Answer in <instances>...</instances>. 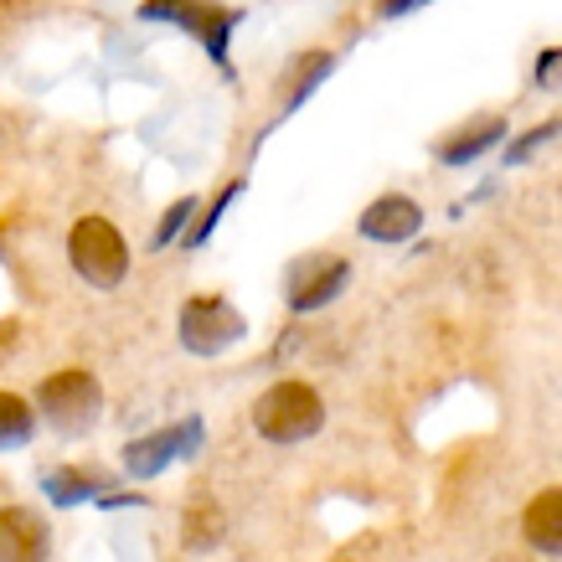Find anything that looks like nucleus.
Returning a JSON list of instances; mask_svg holds the SVG:
<instances>
[{
  "instance_id": "3",
  "label": "nucleus",
  "mask_w": 562,
  "mask_h": 562,
  "mask_svg": "<svg viewBox=\"0 0 562 562\" xmlns=\"http://www.w3.org/2000/svg\"><path fill=\"white\" fill-rule=\"evenodd\" d=\"M68 263L88 290H120L130 273V243L109 217H78L68 233Z\"/></svg>"
},
{
  "instance_id": "2",
  "label": "nucleus",
  "mask_w": 562,
  "mask_h": 562,
  "mask_svg": "<svg viewBox=\"0 0 562 562\" xmlns=\"http://www.w3.org/2000/svg\"><path fill=\"white\" fill-rule=\"evenodd\" d=\"M325 428V397L310 382H273L254 397V434L269 443H305Z\"/></svg>"
},
{
  "instance_id": "20",
  "label": "nucleus",
  "mask_w": 562,
  "mask_h": 562,
  "mask_svg": "<svg viewBox=\"0 0 562 562\" xmlns=\"http://www.w3.org/2000/svg\"><path fill=\"white\" fill-rule=\"evenodd\" d=\"M418 5H428V0H382V16L397 21V16H413Z\"/></svg>"
},
{
  "instance_id": "19",
  "label": "nucleus",
  "mask_w": 562,
  "mask_h": 562,
  "mask_svg": "<svg viewBox=\"0 0 562 562\" xmlns=\"http://www.w3.org/2000/svg\"><path fill=\"white\" fill-rule=\"evenodd\" d=\"M537 88H562V47H547L542 57H537Z\"/></svg>"
},
{
  "instance_id": "15",
  "label": "nucleus",
  "mask_w": 562,
  "mask_h": 562,
  "mask_svg": "<svg viewBox=\"0 0 562 562\" xmlns=\"http://www.w3.org/2000/svg\"><path fill=\"white\" fill-rule=\"evenodd\" d=\"M238 196H243V181H227V187H222L217 196H212V206H206L202 217H191V222H196V227H191V233H181V238H187V248H202V243L212 238V233H217L222 212H227V206L238 202Z\"/></svg>"
},
{
  "instance_id": "18",
  "label": "nucleus",
  "mask_w": 562,
  "mask_h": 562,
  "mask_svg": "<svg viewBox=\"0 0 562 562\" xmlns=\"http://www.w3.org/2000/svg\"><path fill=\"white\" fill-rule=\"evenodd\" d=\"M222 537V516H217V506H196V512L187 516V542L191 547H212Z\"/></svg>"
},
{
  "instance_id": "11",
  "label": "nucleus",
  "mask_w": 562,
  "mask_h": 562,
  "mask_svg": "<svg viewBox=\"0 0 562 562\" xmlns=\"http://www.w3.org/2000/svg\"><path fill=\"white\" fill-rule=\"evenodd\" d=\"M521 537L547 558H562V485L531 495L527 512H521Z\"/></svg>"
},
{
  "instance_id": "17",
  "label": "nucleus",
  "mask_w": 562,
  "mask_h": 562,
  "mask_svg": "<svg viewBox=\"0 0 562 562\" xmlns=\"http://www.w3.org/2000/svg\"><path fill=\"white\" fill-rule=\"evenodd\" d=\"M558 135H562V114H558V120H547V124H537L531 135H521V139H516L512 150H506V166H521V160H531V155L542 150L547 139H558Z\"/></svg>"
},
{
  "instance_id": "4",
  "label": "nucleus",
  "mask_w": 562,
  "mask_h": 562,
  "mask_svg": "<svg viewBox=\"0 0 562 562\" xmlns=\"http://www.w3.org/2000/svg\"><path fill=\"white\" fill-rule=\"evenodd\" d=\"M176 336H181V346H187L191 357H222L227 346H238L248 336V321L222 294H191L187 305H181Z\"/></svg>"
},
{
  "instance_id": "12",
  "label": "nucleus",
  "mask_w": 562,
  "mask_h": 562,
  "mask_svg": "<svg viewBox=\"0 0 562 562\" xmlns=\"http://www.w3.org/2000/svg\"><path fill=\"white\" fill-rule=\"evenodd\" d=\"M330 72H336V52H305V57H294L290 72H284V83H279L284 88V114H294Z\"/></svg>"
},
{
  "instance_id": "14",
  "label": "nucleus",
  "mask_w": 562,
  "mask_h": 562,
  "mask_svg": "<svg viewBox=\"0 0 562 562\" xmlns=\"http://www.w3.org/2000/svg\"><path fill=\"white\" fill-rule=\"evenodd\" d=\"M42 491H47L52 506H83V501H99L103 495V480L83 475V470H47Z\"/></svg>"
},
{
  "instance_id": "1",
  "label": "nucleus",
  "mask_w": 562,
  "mask_h": 562,
  "mask_svg": "<svg viewBox=\"0 0 562 562\" xmlns=\"http://www.w3.org/2000/svg\"><path fill=\"white\" fill-rule=\"evenodd\" d=\"M32 408H36V418H42L52 434H63V439H83V434H93V424L103 418V387H99V376L93 372L68 367V372L42 376Z\"/></svg>"
},
{
  "instance_id": "5",
  "label": "nucleus",
  "mask_w": 562,
  "mask_h": 562,
  "mask_svg": "<svg viewBox=\"0 0 562 562\" xmlns=\"http://www.w3.org/2000/svg\"><path fill=\"white\" fill-rule=\"evenodd\" d=\"M139 21H171L181 32L202 36L206 57L217 68H227V42H233V26L243 21V11H227V5H212V0H145Z\"/></svg>"
},
{
  "instance_id": "7",
  "label": "nucleus",
  "mask_w": 562,
  "mask_h": 562,
  "mask_svg": "<svg viewBox=\"0 0 562 562\" xmlns=\"http://www.w3.org/2000/svg\"><path fill=\"white\" fill-rule=\"evenodd\" d=\"M196 443H202V418H187V424H176V428L145 434V439L124 443V475L150 480V475H160V470H166L171 460H187V454H196Z\"/></svg>"
},
{
  "instance_id": "8",
  "label": "nucleus",
  "mask_w": 562,
  "mask_h": 562,
  "mask_svg": "<svg viewBox=\"0 0 562 562\" xmlns=\"http://www.w3.org/2000/svg\"><path fill=\"white\" fill-rule=\"evenodd\" d=\"M52 527L32 506H0V562H47Z\"/></svg>"
},
{
  "instance_id": "9",
  "label": "nucleus",
  "mask_w": 562,
  "mask_h": 562,
  "mask_svg": "<svg viewBox=\"0 0 562 562\" xmlns=\"http://www.w3.org/2000/svg\"><path fill=\"white\" fill-rule=\"evenodd\" d=\"M418 227H424V206L413 202V196H403V191L376 196L357 217V233L367 243H408V238H418Z\"/></svg>"
},
{
  "instance_id": "13",
  "label": "nucleus",
  "mask_w": 562,
  "mask_h": 562,
  "mask_svg": "<svg viewBox=\"0 0 562 562\" xmlns=\"http://www.w3.org/2000/svg\"><path fill=\"white\" fill-rule=\"evenodd\" d=\"M32 439H36V408L21 392L0 387V454L5 449H26Z\"/></svg>"
},
{
  "instance_id": "10",
  "label": "nucleus",
  "mask_w": 562,
  "mask_h": 562,
  "mask_svg": "<svg viewBox=\"0 0 562 562\" xmlns=\"http://www.w3.org/2000/svg\"><path fill=\"white\" fill-rule=\"evenodd\" d=\"M506 139V114H480V120L460 124L454 135H443L439 145H434V155H439L443 166H470V160H480L485 150H495Z\"/></svg>"
},
{
  "instance_id": "6",
  "label": "nucleus",
  "mask_w": 562,
  "mask_h": 562,
  "mask_svg": "<svg viewBox=\"0 0 562 562\" xmlns=\"http://www.w3.org/2000/svg\"><path fill=\"white\" fill-rule=\"evenodd\" d=\"M351 284V263L346 258H325L310 254L300 263H290V279H284V300H290L294 315H315L330 300H341V290Z\"/></svg>"
},
{
  "instance_id": "16",
  "label": "nucleus",
  "mask_w": 562,
  "mask_h": 562,
  "mask_svg": "<svg viewBox=\"0 0 562 562\" xmlns=\"http://www.w3.org/2000/svg\"><path fill=\"white\" fill-rule=\"evenodd\" d=\"M196 212H202V202H196V196H181V202H171V206H166V217H160V227H155L150 248H171V243L191 227V217H196Z\"/></svg>"
}]
</instances>
